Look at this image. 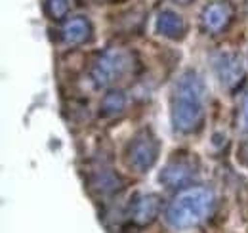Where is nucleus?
<instances>
[{"label":"nucleus","mask_w":248,"mask_h":233,"mask_svg":"<svg viewBox=\"0 0 248 233\" xmlns=\"http://www.w3.org/2000/svg\"><path fill=\"white\" fill-rule=\"evenodd\" d=\"M233 16H235V12L229 2H223V0L212 2L202 10L201 23H202L204 31H208V33H221L229 27V23L233 21Z\"/></svg>","instance_id":"0eeeda50"},{"label":"nucleus","mask_w":248,"mask_h":233,"mask_svg":"<svg viewBox=\"0 0 248 233\" xmlns=\"http://www.w3.org/2000/svg\"><path fill=\"white\" fill-rule=\"evenodd\" d=\"M214 69H216V75L219 79V83L225 88L233 90L237 88L243 79H245V69H243V61L237 54H219L214 61Z\"/></svg>","instance_id":"423d86ee"},{"label":"nucleus","mask_w":248,"mask_h":233,"mask_svg":"<svg viewBox=\"0 0 248 233\" xmlns=\"http://www.w3.org/2000/svg\"><path fill=\"white\" fill-rule=\"evenodd\" d=\"M243 122L248 126V96L245 98V103H243Z\"/></svg>","instance_id":"4468645a"},{"label":"nucleus","mask_w":248,"mask_h":233,"mask_svg":"<svg viewBox=\"0 0 248 233\" xmlns=\"http://www.w3.org/2000/svg\"><path fill=\"white\" fill-rule=\"evenodd\" d=\"M197 174V168L193 166V161L186 157H176L172 159L158 176L160 183L166 187H184L193 182Z\"/></svg>","instance_id":"39448f33"},{"label":"nucleus","mask_w":248,"mask_h":233,"mask_svg":"<svg viewBox=\"0 0 248 233\" xmlns=\"http://www.w3.org/2000/svg\"><path fill=\"white\" fill-rule=\"evenodd\" d=\"M158 140L151 130H140L126 147V165L136 172H147L158 159Z\"/></svg>","instance_id":"20e7f679"},{"label":"nucleus","mask_w":248,"mask_h":233,"mask_svg":"<svg viewBox=\"0 0 248 233\" xmlns=\"http://www.w3.org/2000/svg\"><path fill=\"white\" fill-rule=\"evenodd\" d=\"M90 34H92V25L82 16L67 19L62 27V36L67 44H82L90 38Z\"/></svg>","instance_id":"9d476101"},{"label":"nucleus","mask_w":248,"mask_h":233,"mask_svg":"<svg viewBox=\"0 0 248 233\" xmlns=\"http://www.w3.org/2000/svg\"><path fill=\"white\" fill-rule=\"evenodd\" d=\"M156 31L170 40H182L187 33L186 19L172 10H162L156 17Z\"/></svg>","instance_id":"1a4fd4ad"},{"label":"nucleus","mask_w":248,"mask_h":233,"mask_svg":"<svg viewBox=\"0 0 248 233\" xmlns=\"http://www.w3.org/2000/svg\"><path fill=\"white\" fill-rule=\"evenodd\" d=\"M204 83L195 71H186L172 92L170 118L178 132L193 134L204 120Z\"/></svg>","instance_id":"f257e3e1"},{"label":"nucleus","mask_w":248,"mask_h":233,"mask_svg":"<svg viewBox=\"0 0 248 233\" xmlns=\"http://www.w3.org/2000/svg\"><path fill=\"white\" fill-rule=\"evenodd\" d=\"M174 2H178V4H182V6H186L189 2H193V0H174Z\"/></svg>","instance_id":"2eb2a0df"},{"label":"nucleus","mask_w":248,"mask_h":233,"mask_svg":"<svg viewBox=\"0 0 248 233\" xmlns=\"http://www.w3.org/2000/svg\"><path fill=\"white\" fill-rule=\"evenodd\" d=\"M46 12L52 19H63L69 14V0H46Z\"/></svg>","instance_id":"ddd939ff"},{"label":"nucleus","mask_w":248,"mask_h":233,"mask_svg":"<svg viewBox=\"0 0 248 233\" xmlns=\"http://www.w3.org/2000/svg\"><path fill=\"white\" fill-rule=\"evenodd\" d=\"M126 107V96L123 90H111L103 96L99 103V111L103 116H117L121 115Z\"/></svg>","instance_id":"f8f14e48"},{"label":"nucleus","mask_w":248,"mask_h":233,"mask_svg":"<svg viewBox=\"0 0 248 233\" xmlns=\"http://www.w3.org/2000/svg\"><path fill=\"white\" fill-rule=\"evenodd\" d=\"M160 212V197L155 193L140 195L132 204V222L136 226H149Z\"/></svg>","instance_id":"6e6552de"},{"label":"nucleus","mask_w":248,"mask_h":233,"mask_svg":"<svg viewBox=\"0 0 248 233\" xmlns=\"http://www.w3.org/2000/svg\"><path fill=\"white\" fill-rule=\"evenodd\" d=\"M90 187L99 195H113L123 187V178L113 170H97L90 178Z\"/></svg>","instance_id":"9b49d317"},{"label":"nucleus","mask_w":248,"mask_h":233,"mask_svg":"<svg viewBox=\"0 0 248 233\" xmlns=\"http://www.w3.org/2000/svg\"><path fill=\"white\" fill-rule=\"evenodd\" d=\"M214 208V193L208 187H186L166 208V222L174 230H189L202 224Z\"/></svg>","instance_id":"f03ea898"},{"label":"nucleus","mask_w":248,"mask_h":233,"mask_svg":"<svg viewBox=\"0 0 248 233\" xmlns=\"http://www.w3.org/2000/svg\"><path fill=\"white\" fill-rule=\"evenodd\" d=\"M132 69V54L123 48H109L95 59L92 81L99 88L113 86Z\"/></svg>","instance_id":"7ed1b4c3"}]
</instances>
